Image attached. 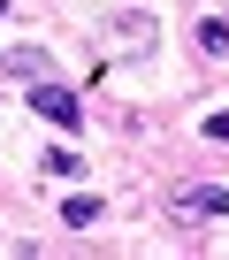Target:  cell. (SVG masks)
<instances>
[{"mask_svg":"<svg viewBox=\"0 0 229 260\" xmlns=\"http://www.w3.org/2000/svg\"><path fill=\"white\" fill-rule=\"evenodd\" d=\"M153 46H161V23H153V16H138V8H123V16H107V31H99V69L145 61Z\"/></svg>","mask_w":229,"mask_h":260,"instance_id":"6da1fadb","label":"cell"},{"mask_svg":"<svg viewBox=\"0 0 229 260\" xmlns=\"http://www.w3.org/2000/svg\"><path fill=\"white\" fill-rule=\"evenodd\" d=\"M168 222H183V230L229 222V184H183V191H168Z\"/></svg>","mask_w":229,"mask_h":260,"instance_id":"7a4b0ae2","label":"cell"},{"mask_svg":"<svg viewBox=\"0 0 229 260\" xmlns=\"http://www.w3.org/2000/svg\"><path fill=\"white\" fill-rule=\"evenodd\" d=\"M31 107H39L46 122H61V130H77V122H84L77 92H69V84H54V77H39V84H31Z\"/></svg>","mask_w":229,"mask_h":260,"instance_id":"3957f363","label":"cell"},{"mask_svg":"<svg viewBox=\"0 0 229 260\" xmlns=\"http://www.w3.org/2000/svg\"><path fill=\"white\" fill-rule=\"evenodd\" d=\"M0 69L39 84V77H54V54H46V46H8V54H0Z\"/></svg>","mask_w":229,"mask_h":260,"instance_id":"277c9868","label":"cell"},{"mask_svg":"<svg viewBox=\"0 0 229 260\" xmlns=\"http://www.w3.org/2000/svg\"><path fill=\"white\" fill-rule=\"evenodd\" d=\"M99 214H107V207H99L92 191H77V199H61V222H69V230H92Z\"/></svg>","mask_w":229,"mask_h":260,"instance_id":"5b68a950","label":"cell"},{"mask_svg":"<svg viewBox=\"0 0 229 260\" xmlns=\"http://www.w3.org/2000/svg\"><path fill=\"white\" fill-rule=\"evenodd\" d=\"M199 54H229V16H199Z\"/></svg>","mask_w":229,"mask_h":260,"instance_id":"8992f818","label":"cell"},{"mask_svg":"<svg viewBox=\"0 0 229 260\" xmlns=\"http://www.w3.org/2000/svg\"><path fill=\"white\" fill-rule=\"evenodd\" d=\"M39 169H46V176H77L84 153H77V146H54V153H39Z\"/></svg>","mask_w":229,"mask_h":260,"instance_id":"52a82bcc","label":"cell"},{"mask_svg":"<svg viewBox=\"0 0 229 260\" xmlns=\"http://www.w3.org/2000/svg\"><path fill=\"white\" fill-rule=\"evenodd\" d=\"M206 138H214V146H229V115H206Z\"/></svg>","mask_w":229,"mask_h":260,"instance_id":"ba28073f","label":"cell"},{"mask_svg":"<svg viewBox=\"0 0 229 260\" xmlns=\"http://www.w3.org/2000/svg\"><path fill=\"white\" fill-rule=\"evenodd\" d=\"M0 16H8V0H0Z\"/></svg>","mask_w":229,"mask_h":260,"instance_id":"9c48e42d","label":"cell"}]
</instances>
